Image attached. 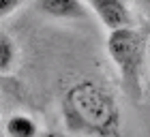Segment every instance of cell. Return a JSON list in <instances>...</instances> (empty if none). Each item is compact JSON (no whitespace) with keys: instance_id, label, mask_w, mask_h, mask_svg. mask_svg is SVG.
I'll use <instances>...</instances> for the list:
<instances>
[{"instance_id":"obj_2","label":"cell","mask_w":150,"mask_h":137,"mask_svg":"<svg viewBox=\"0 0 150 137\" xmlns=\"http://www.w3.org/2000/svg\"><path fill=\"white\" fill-rule=\"evenodd\" d=\"M144 37L127 26L120 30H112L107 37V54L118 66L120 79L127 86V90L139 94V81H142V66H144Z\"/></svg>"},{"instance_id":"obj_1","label":"cell","mask_w":150,"mask_h":137,"mask_svg":"<svg viewBox=\"0 0 150 137\" xmlns=\"http://www.w3.org/2000/svg\"><path fill=\"white\" fill-rule=\"evenodd\" d=\"M62 120L75 135L118 137L120 105L116 97L94 79H79L62 94Z\"/></svg>"},{"instance_id":"obj_8","label":"cell","mask_w":150,"mask_h":137,"mask_svg":"<svg viewBox=\"0 0 150 137\" xmlns=\"http://www.w3.org/2000/svg\"><path fill=\"white\" fill-rule=\"evenodd\" d=\"M144 6H146V9L150 11V0H144Z\"/></svg>"},{"instance_id":"obj_7","label":"cell","mask_w":150,"mask_h":137,"mask_svg":"<svg viewBox=\"0 0 150 137\" xmlns=\"http://www.w3.org/2000/svg\"><path fill=\"white\" fill-rule=\"evenodd\" d=\"M19 2H22V0H0V17L13 13L19 6Z\"/></svg>"},{"instance_id":"obj_3","label":"cell","mask_w":150,"mask_h":137,"mask_svg":"<svg viewBox=\"0 0 150 137\" xmlns=\"http://www.w3.org/2000/svg\"><path fill=\"white\" fill-rule=\"evenodd\" d=\"M90 6L110 32L131 26V11L125 0H90Z\"/></svg>"},{"instance_id":"obj_6","label":"cell","mask_w":150,"mask_h":137,"mask_svg":"<svg viewBox=\"0 0 150 137\" xmlns=\"http://www.w3.org/2000/svg\"><path fill=\"white\" fill-rule=\"evenodd\" d=\"M15 56H17V49L13 39L0 32V73L11 71L13 64H15Z\"/></svg>"},{"instance_id":"obj_5","label":"cell","mask_w":150,"mask_h":137,"mask_svg":"<svg viewBox=\"0 0 150 137\" xmlns=\"http://www.w3.org/2000/svg\"><path fill=\"white\" fill-rule=\"evenodd\" d=\"M4 131H6L9 137H37L39 126H37V122L32 120L30 116L13 114V116H9V120H6Z\"/></svg>"},{"instance_id":"obj_4","label":"cell","mask_w":150,"mask_h":137,"mask_svg":"<svg viewBox=\"0 0 150 137\" xmlns=\"http://www.w3.org/2000/svg\"><path fill=\"white\" fill-rule=\"evenodd\" d=\"M37 9L50 17H60V19L88 17V9L81 0H37Z\"/></svg>"}]
</instances>
